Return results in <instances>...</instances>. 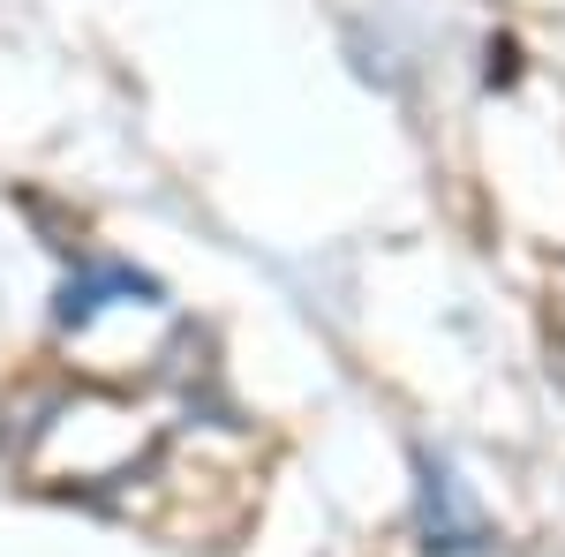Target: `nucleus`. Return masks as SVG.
<instances>
[{"label":"nucleus","mask_w":565,"mask_h":557,"mask_svg":"<svg viewBox=\"0 0 565 557\" xmlns=\"http://www.w3.org/2000/svg\"><path fill=\"white\" fill-rule=\"evenodd\" d=\"M423 527H430V550H482V527L460 505V490H452L445 468H423Z\"/></svg>","instance_id":"nucleus-1"},{"label":"nucleus","mask_w":565,"mask_h":557,"mask_svg":"<svg viewBox=\"0 0 565 557\" xmlns=\"http://www.w3.org/2000/svg\"><path fill=\"white\" fill-rule=\"evenodd\" d=\"M98 294H159L151 279H136V271H98V279H76L68 294H61V324H90L106 301Z\"/></svg>","instance_id":"nucleus-2"}]
</instances>
